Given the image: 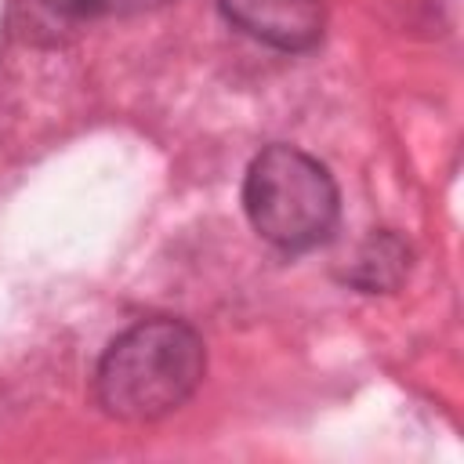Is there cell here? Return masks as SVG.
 <instances>
[{
  "mask_svg": "<svg viewBox=\"0 0 464 464\" xmlns=\"http://www.w3.org/2000/svg\"><path fill=\"white\" fill-rule=\"evenodd\" d=\"M207 373V348L181 319H141L98 359V406L127 424L160 420L181 410Z\"/></svg>",
  "mask_w": 464,
  "mask_h": 464,
  "instance_id": "1",
  "label": "cell"
},
{
  "mask_svg": "<svg viewBox=\"0 0 464 464\" xmlns=\"http://www.w3.org/2000/svg\"><path fill=\"white\" fill-rule=\"evenodd\" d=\"M218 7L239 33L279 51L315 47L326 25L323 0H218Z\"/></svg>",
  "mask_w": 464,
  "mask_h": 464,
  "instance_id": "3",
  "label": "cell"
},
{
  "mask_svg": "<svg viewBox=\"0 0 464 464\" xmlns=\"http://www.w3.org/2000/svg\"><path fill=\"white\" fill-rule=\"evenodd\" d=\"M410 272V246L395 232H373L352 257L344 279L366 294L395 290Z\"/></svg>",
  "mask_w": 464,
  "mask_h": 464,
  "instance_id": "4",
  "label": "cell"
},
{
  "mask_svg": "<svg viewBox=\"0 0 464 464\" xmlns=\"http://www.w3.org/2000/svg\"><path fill=\"white\" fill-rule=\"evenodd\" d=\"M243 210L272 246L312 250L334 232L341 199L330 170L315 156L294 145H268L246 167Z\"/></svg>",
  "mask_w": 464,
  "mask_h": 464,
  "instance_id": "2",
  "label": "cell"
},
{
  "mask_svg": "<svg viewBox=\"0 0 464 464\" xmlns=\"http://www.w3.org/2000/svg\"><path fill=\"white\" fill-rule=\"evenodd\" d=\"M54 14L72 22H94V18H127L152 7H163L167 0H44Z\"/></svg>",
  "mask_w": 464,
  "mask_h": 464,
  "instance_id": "5",
  "label": "cell"
}]
</instances>
